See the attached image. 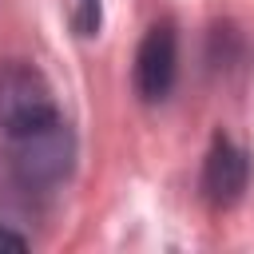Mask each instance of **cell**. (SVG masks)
Wrapping results in <instances>:
<instances>
[{
	"instance_id": "6da1fadb",
	"label": "cell",
	"mask_w": 254,
	"mask_h": 254,
	"mask_svg": "<svg viewBox=\"0 0 254 254\" xmlns=\"http://www.w3.org/2000/svg\"><path fill=\"white\" fill-rule=\"evenodd\" d=\"M8 147H12V175L28 190L60 187L71 175L75 135L64 123V115H56L52 123H44V127H36V131H28L20 139H8Z\"/></svg>"
},
{
	"instance_id": "7a4b0ae2",
	"label": "cell",
	"mask_w": 254,
	"mask_h": 254,
	"mask_svg": "<svg viewBox=\"0 0 254 254\" xmlns=\"http://www.w3.org/2000/svg\"><path fill=\"white\" fill-rule=\"evenodd\" d=\"M56 95L44 79V71L28 60H4L0 64V131L4 139H20L44 123H52Z\"/></svg>"
},
{
	"instance_id": "3957f363",
	"label": "cell",
	"mask_w": 254,
	"mask_h": 254,
	"mask_svg": "<svg viewBox=\"0 0 254 254\" xmlns=\"http://www.w3.org/2000/svg\"><path fill=\"white\" fill-rule=\"evenodd\" d=\"M179 75V36L171 20H159L147 28L139 52H135V87L147 103L167 99Z\"/></svg>"
},
{
	"instance_id": "277c9868",
	"label": "cell",
	"mask_w": 254,
	"mask_h": 254,
	"mask_svg": "<svg viewBox=\"0 0 254 254\" xmlns=\"http://www.w3.org/2000/svg\"><path fill=\"white\" fill-rule=\"evenodd\" d=\"M250 183V159L242 147H234L226 135H218L206 151V167H202V194L214 206H230L242 198Z\"/></svg>"
},
{
	"instance_id": "5b68a950",
	"label": "cell",
	"mask_w": 254,
	"mask_h": 254,
	"mask_svg": "<svg viewBox=\"0 0 254 254\" xmlns=\"http://www.w3.org/2000/svg\"><path fill=\"white\" fill-rule=\"evenodd\" d=\"M75 28H79V36H95V28H99V0H79Z\"/></svg>"
},
{
	"instance_id": "8992f818",
	"label": "cell",
	"mask_w": 254,
	"mask_h": 254,
	"mask_svg": "<svg viewBox=\"0 0 254 254\" xmlns=\"http://www.w3.org/2000/svg\"><path fill=\"white\" fill-rule=\"evenodd\" d=\"M4 246H8V250H24V246H28V238H24V234H16V230H8V226H0V250H4Z\"/></svg>"
}]
</instances>
